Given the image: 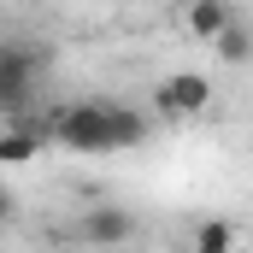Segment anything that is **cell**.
<instances>
[{"instance_id":"7a4b0ae2","label":"cell","mask_w":253,"mask_h":253,"mask_svg":"<svg viewBox=\"0 0 253 253\" xmlns=\"http://www.w3.org/2000/svg\"><path fill=\"white\" fill-rule=\"evenodd\" d=\"M42 65H47V53H36L30 42H0V112L30 106Z\"/></svg>"},{"instance_id":"5b68a950","label":"cell","mask_w":253,"mask_h":253,"mask_svg":"<svg viewBox=\"0 0 253 253\" xmlns=\"http://www.w3.org/2000/svg\"><path fill=\"white\" fill-rule=\"evenodd\" d=\"M230 24H236V12H230V6H218V0H200V6H189V12H183V30H189V36H200V42H218Z\"/></svg>"},{"instance_id":"277c9868","label":"cell","mask_w":253,"mask_h":253,"mask_svg":"<svg viewBox=\"0 0 253 253\" xmlns=\"http://www.w3.org/2000/svg\"><path fill=\"white\" fill-rule=\"evenodd\" d=\"M129 236H135V212H124V206H88L83 242H94V248H124Z\"/></svg>"},{"instance_id":"6da1fadb","label":"cell","mask_w":253,"mask_h":253,"mask_svg":"<svg viewBox=\"0 0 253 253\" xmlns=\"http://www.w3.org/2000/svg\"><path fill=\"white\" fill-rule=\"evenodd\" d=\"M47 129L71 153H124V147L147 141V118L135 106H124V100H77V106H59Z\"/></svg>"},{"instance_id":"8992f818","label":"cell","mask_w":253,"mask_h":253,"mask_svg":"<svg viewBox=\"0 0 253 253\" xmlns=\"http://www.w3.org/2000/svg\"><path fill=\"white\" fill-rule=\"evenodd\" d=\"M194 253H236V230H230L224 218H206V224L194 230Z\"/></svg>"},{"instance_id":"3957f363","label":"cell","mask_w":253,"mask_h":253,"mask_svg":"<svg viewBox=\"0 0 253 253\" xmlns=\"http://www.w3.org/2000/svg\"><path fill=\"white\" fill-rule=\"evenodd\" d=\"M153 106H159L165 118H194V112L212 106V83H206L200 71H171V77L153 88Z\"/></svg>"},{"instance_id":"ba28073f","label":"cell","mask_w":253,"mask_h":253,"mask_svg":"<svg viewBox=\"0 0 253 253\" xmlns=\"http://www.w3.org/2000/svg\"><path fill=\"white\" fill-rule=\"evenodd\" d=\"M6 218H12V194L0 189V224H6Z\"/></svg>"},{"instance_id":"52a82bcc","label":"cell","mask_w":253,"mask_h":253,"mask_svg":"<svg viewBox=\"0 0 253 253\" xmlns=\"http://www.w3.org/2000/svg\"><path fill=\"white\" fill-rule=\"evenodd\" d=\"M212 47H218V53H224L230 65H236V59H248V53H253V47H248V30H242V24H230V30H224V36H218Z\"/></svg>"}]
</instances>
